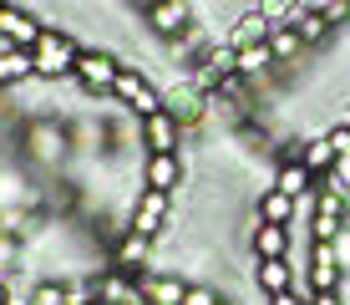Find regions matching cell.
I'll use <instances>...</instances> for the list:
<instances>
[{
    "label": "cell",
    "instance_id": "cell-1",
    "mask_svg": "<svg viewBox=\"0 0 350 305\" xmlns=\"http://www.w3.org/2000/svg\"><path fill=\"white\" fill-rule=\"evenodd\" d=\"M77 56H81L77 36L46 26L41 41H36V82H71V71H77Z\"/></svg>",
    "mask_w": 350,
    "mask_h": 305
},
{
    "label": "cell",
    "instance_id": "cell-2",
    "mask_svg": "<svg viewBox=\"0 0 350 305\" xmlns=\"http://www.w3.org/2000/svg\"><path fill=\"white\" fill-rule=\"evenodd\" d=\"M26 158L36 168H66L71 158V127L56 117H41V122H26Z\"/></svg>",
    "mask_w": 350,
    "mask_h": 305
},
{
    "label": "cell",
    "instance_id": "cell-3",
    "mask_svg": "<svg viewBox=\"0 0 350 305\" xmlns=\"http://www.w3.org/2000/svg\"><path fill=\"white\" fill-rule=\"evenodd\" d=\"M112 97H117V102H122V107H127V112L137 117V122L163 112V87L148 77V71L127 66V61H122V71H117V82H112Z\"/></svg>",
    "mask_w": 350,
    "mask_h": 305
},
{
    "label": "cell",
    "instance_id": "cell-4",
    "mask_svg": "<svg viewBox=\"0 0 350 305\" xmlns=\"http://www.w3.org/2000/svg\"><path fill=\"white\" fill-rule=\"evenodd\" d=\"M117 71H122V61H117L112 51H102V46H81L77 71H71V82H77V87L87 92V97H112Z\"/></svg>",
    "mask_w": 350,
    "mask_h": 305
},
{
    "label": "cell",
    "instance_id": "cell-5",
    "mask_svg": "<svg viewBox=\"0 0 350 305\" xmlns=\"http://www.w3.org/2000/svg\"><path fill=\"white\" fill-rule=\"evenodd\" d=\"M193 21H198V16H193V0H158V5L142 10V26H148V36H152L158 46L178 41Z\"/></svg>",
    "mask_w": 350,
    "mask_h": 305
},
{
    "label": "cell",
    "instance_id": "cell-6",
    "mask_svg": "<svg viewBox=\"0 0 350 305\" xmlns=\"http://www.w3.org/2000/svg\"><path fill=\"white\" fill-rule=\"evenodd\" d=\"M127 224L137 229V234H148V239H163V234H167V224H173V193H163V188H142V193H137V204H132V214H127Z\"/></svg>",
    "mask_w": 350,
    "mask_h": 305
},
{
    "label": "cell",
    "instance_id": "cell-7",
    "mask_svg": "<svg viewBox=\"0 0 350 305\" xmlns=\"http://www.w3.org/2000/svg\"><path fill=\"white\" fill-rule=\"evenodd\" d=\"M163 112H173L183 127H193V122H208V92H203L193 77H178L173 87H163Z\"/></svg>",
    "mask_w": 350,
    "mask_h": 305
},
{
    "label": "cell",
    "instance_id": "cell-8",
    "mask_svg": "<svg viewBox=\"0 0 350 305\" xmlns=\"http://www.w3.org/2000/svg\"><path fill=\"white\" fill-rule=\"evenodd\" d=\"M305 285H310V295H330V290L345 285V270H340V260H335V244H315V239H310Z\"/></svg>",
    "mask_w": 350,
    "mask_h": 305
},
{
    "label": "cell",
    "instance_id": "cell-9",
    "mask_svg": "<svg viewBox=\"0 0 350 305\" xmlns=\"http://www.w3.org/2000/svg\"><path fill=\"white\" fill-rule=\"evenodd\" d=\"M107 260H112L122 275L137 280L142 270H152V265H158V239H148V234H137V229H127V234L112 244V254H107Z\"/></svg>",
    "mask_w": 350,
    "mask_h": 305
},
{
    "label": "cell",
    "instance_id": "cell-10",
    "mask_svg": "<svg viewBox=\"0 0 350 305\" xmlns=\"http://www.w3.org/2000/svg\"><path fill=\"white\" fill-rule=\"evenodd\" d=\"M41 21H36V10L26 5H5L0 10V36H5V46H21V51H36V41H41Z\"/></svg>",
    "mask_w": 350,
    "mask_h": 305
},
{
    "label": "cell",
    "instance_id": "cell-11",
    "mask_svg": "<svg viewBox=\"0 0 350 305\" xmlns=\"http://www.w3.org/2000/svg\"><path fill=\"white\" fill-rule=\"evenodd\" d=\"M137 143H142V153H178V143H183V122H178L173 112L142 117V127H137Z\"/></svg>",
    "mask_w": 350,
    "mask_h": 305
},
{
    "label": "cell",
    "instance_id": "cell-12",
    "mask_svg": "<svg viewBox=\"0 0 350 305\" xmlns=\"http://www.w3.org/2000/svg\"><path fill=\"white\" fill-rule=\"evenodd\" d=\"M137 290H142V300H148V305H183L188 280L173 275V270H142L137 275Z\"/></svg>",
    "mask_w": 350,
    "mask_h": 305
},
{
    "label": "cell",
    "instance_id": "cell-13",
    "mask_svg": "<svg viewBox=\"0 0 350 305\" xmlns=\"http://www.w3.org/2000/svg\"><path fill=\"white\" fill-rule=\"evenodd\" d=\"M249 249H254V260H289V254H295V234H289V224H264V219H254Z\"/></svg>",
    "mask_w": 350,
    "mask_h": 305
},
{
    "label": "cell",
    "instance_id": "cell-14",
    "mask_svg": "<svg viewBox=\"0 0 350 305\" xmlns=\"http://www.w3.org/2000/svg\"><path fill=\"white\" fill-rule=\"evenodd\" d=\"M142 188L178 193V188H183V158H178V153H148V158H142Z\"/></svg>",
    "mask_w": 350,
    "mask_h": 305
},
{
    "label": "cell",
    "instance_id": "cell-15",
    "mask_svg": "<svg viewBox=\"0 0 350 305\" xmlns=\"http://www.w3.org/2000/svg\"><path fill=\"white\" fill-rule=\"evenodd\" d=\"M254 285L264 295H284V290L299 285V265L295 260H259L254 265Z\"/></svg>",
    "mask_w": 350,
    "mask_h": 305
},
{
    "label": "cell",
    "instance_id": "cell-16",
    "mask_svg": "<svg viewBox=\"0 0 350 305\" xmlns=\"http://www.w3.org/2000/svg\"><path fill=\"white\" fill-rule=\"evenodd\" d=\"M224 41L234 46V51H244V46H254V41H269V21L249 5V10H239V16L228 21V36H224Z\"/></svg>",
    "mask_w": 350,
    "mask_h": 305
},
{
    "label": "cell",
    "instance_id": "cell-17",
    "mask_svg": "<svg viewBox=\"0 0 350 305\" xmlns=\"http://www.w3.org/2000/svg\"><path fill=\"white\" fill-rule=\"evenodd\" d=\"M274 188L280 193H289V199H305L310 188H315V173H310L305 163H299V158H280V163H274Z\"/></svg>",
    "mask_w": 350,
    "mask_h": 305
},
{
    "label": "cell",
    "instance_id": "cell-18",
    "mask_svg": "<svg viewBox=\"0 0 350 305\" xmlns=\"http://www.w3.org/2000/svg\"><path fill=\"white\" fill-rule=\"evenodd\" d=\"M31 77H36V51L5 46V51H0V87H26Z\"/></svg>",
    "mask_w": 350,
    "mask_h": 305
},
{
    "label": "cell",
    "instance_id": "cell-19",
    "mask_svg": "<svg viewBox=\"0 0 350 305\" xmlns=\"http://www.w3.org/2000/svg\"><path fill=\"white\" fill-rule=\"evenodd\" d=\"M335 158H340V153L330 148V138H325V132H310V138L299 143V163H305L315 178H325V173H330V168H335Z\"/></svg>",
    "mask_w": 350,
    "mask_h": 305
},
{
    "label": "cell",
    "instance_id": "cell-20",
    "mask_svg": "<svg viewBox=\"0 0 350 305\" xmlns=\"http://www.w3.org/2000/svg\"><path fill=\"white\" fill-rule=\"evenodd\" d=\"M254 219H264V224H295V199L269 183V188L259 193V204H254Z\"/></svg>",
    "mask_w": 350,
    "mask_h": 305
},
{
    "label": "cell",
    "instance_id": "cell-21",
    "mask_svg": "<svg viewBox=\"0 0 350 305\" xmlns=\"http://www.w3.org/2000/svg\"><path fill=\"white\" fill-rule=\"evenodd\" d=\"M269 51H274V66H295V61L305 56L310 46L299 41L295 26H269Z\"/></svg>",
    "mask_w": 350,
    "mask_h": 305
},
{
    "label": "cell",
    "instance_id": "cell-22",
    "mask_svg": "<svg viewBox=\"0 0 350 305\" xmlns=\"http://www.w3.org/2000/svg\"><path fill=\"white\" fill-rule=\"evenodd\" d=\"M269 71H274L269 41H254V46H244V51H239V77H244V82H259V77H269Z\"/></svg>",
    "mask_w": 350,
    "mask_h": 305
},
{
    "label": "cell",
    "instance_id": "cell-23",
    "mask_svg": "<svg viewBox=\"0 0 350 305\" xmlns=\"http://www.w3.org/2000/svg\"><path fill=\"white\" fill-rule=\"evenodd\" d=\"M289 26L299 31V41H305V46H320V41H330V21H325L320 10H299V16L289 21Z\"/></svg>",
    "mask_w": 350,
    "mask_h": 305
},
{
    "label": "cell",
    "instance_id": "cell-24",
    "mask_svg": "<svg viewBox=\"0 0 350 305\" xmlns=\"http://www.w3.org/2000/svg\"><path fill=\"white\" fill-rule=\"evenodd\" d=\"M26 305H66V280H31Z\"/></svg>",
    "mask_w": 350,
    "mask_h": 305
},
{
    "label": "cell",
    "instance_id": "cell-25",
    "mask_svg": "<svg viewBox=\"0 0 350 305\" xmlns=\"http://www.w3.org/2000/svg\"><path fill=\"white\" fill-rule=\"evenodd\" d=\"M254 10L269 21V26H289V21L299 16V0H254Z\"/></svg>",
    "mask_w": 350,
    "mask_h": 305
},
{
    "label": "cell",
    "instance_id": "cell-26",
    "mask_svg": "<svg viewBox=\"0 0 350 305\" xmlns=\"http://www.w3.org/2000/svg\"><path fill=\"white\" fill-rule=\"evenodd\" d=\"M183 305H219V290H213V285H193V280H188Z\"/></svg>",
    "mask_w": 350,
    "mask_h": 305
},
{
    "label": "cell",
    "instance_id": "cell-27",
    "mask_svg": "<svg viewBox=\"0 0 350 305\" xmlns=\"http://www.w3.org/2000/svg\"><path fill=\"white\" fill-rule=\"evenodd\" d=\"M320 16L330 21V31H335V26H350V0H330V5H325Z\"/></svg>",
    "mask_w": 350,
    "mask_h": 305
},
{
    "label": "cell",
    "instance_id": "cell-28",
    "mask_svg": "<svg viewBox=\"0 0 350 305\" xmlns=\"http://www.w3.org/2000/svg\"><path fill=\"white\" fill-rule=\"evenodd\" d=\"M325 138H330V148L345 158V153H350V122H335V127H325Z\"/></svg>",
    "mask_w": 350,
    "mask_h": 305
},
{
    "label": "cell",
    "instance_id": "cell-29",
    "mask_svg": "<svg viewBox=\"0 0 350 305\" xmlns=\"http://www.w3.org/2000/svg\"><path fill=\"white\" fill-rule=\"evenodd\" d=\"M335 260H340V270H350V224L340 229V239H335Z\"/></svg>",
    "mask_w": 350,
    "mask_h": 305
},
{
    "label": "cell",
    "instance_id": "cell-30",
    "mask_svg": "<svg viewBox=\"0 0 350 305\" xmlns=\"http://www.w3.org/2000/svg\"><path fill=\"white\" fill-rule=\"evenodd\" d=\"M269 305H310V300L295 295V290H284V295H269Z\"/></svg>",
    "mask_w": 350,
    "mask_h": 305
},
{
    "label": "cell",
    "instance_id": "cell-31",
    "mask_svg": "<svg viewBox=\"0 0 350 305\" xmlns=\"http://www.w3.org/2000/svg\"><path fill=\"white\" fill-rule=\"evenodd\" d=\"M310 305H345V300H340V290H330V295H310Z\"/></svg>",
    "mask_w": 350,
    "mask_h": 305
},
{
    "label": "cell",
    "instance_id": "cell-32",
    "mask_svg": "<svg viewBox=\"0 0 350 305\" xmlns=\"http://www.w3.org/2000/svg\"><path fill=\"white\" fill-rule=\"evenodd\" d=\"M132 5H137V10H148V5H158V0H132Z\"/></svg>",
    "mask_w": 350,
    "mask_h": 305
},
{
    "label": "cell",
    "instance_id": "cell-33",
    "mask_svg": "<svg viewBox=\"0 0 350 305\" xmlns=\"http://www.w3.org/2000/svg\"><path fill=\"white\" fill-rule=\"evenodd\" d=\"M219 305H239V300H228V295H219Z\"/></svg>",
    "mask_w": 350,
    "mask_h": 305
},
{
    "label": "cell",
    "instance_id": "cell-34",
    "mask_svg": "<svg viewBox=\"0 0 350 305\" xmlns=\"http://www.w3.org/2000/svg\"><path fill=\"white\" fill-rule=\"evenodd\" d=\"M5 5H10V0H0V10H5Z\"/></svg>",
    "mask_w": 350,
    "mask_h": 305
},
{
    "label": "cell",
    "instance_id": "cell-35",
    "mask_svg": "<svg viewBox=\"0 0 350 305\" xmlns=\"http://www.w3.org/2000/svg\"><path fill=\"white\" fill-rule=\"evenodd\" d=\"M0 275H5V270H0Z\"/></svg>",
    "mask_w": 350,
    "mask_h": 305
}]
</instances>
